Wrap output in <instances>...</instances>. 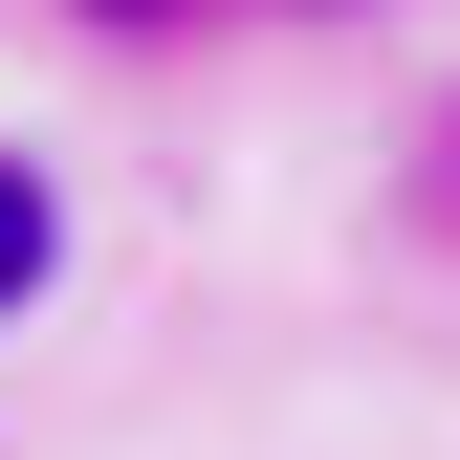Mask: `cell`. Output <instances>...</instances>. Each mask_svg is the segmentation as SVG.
<instances>
[{
	"mask_svg": "<svg viewBox=\"0 0 460 460\" xmlns=\"http://www.w3.org/2000/svg\"><path fill=\"white\" fill-rule=\"evenodd\" d=\"M44 263H66V219H44V176L0 154V307H44Z\"/></svg>",
	"mask_w": 460,
	"mask_h": 460,
	"instance_id": "1",
	"label": "cell"
}]
</instances>
